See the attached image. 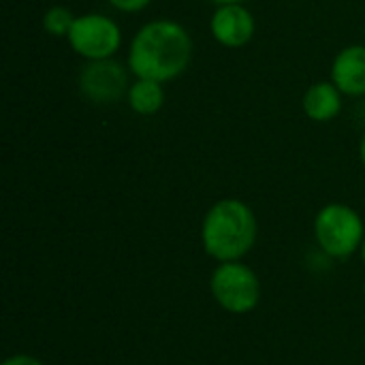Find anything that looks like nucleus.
I'll return each instance as SVG.
<instances>
[{"mask_svg":"<svg viewBox=\"0 0 365 365\" xmlns=\"http://www.w3.org/2000/svg\"><path fill=\"white\" fill-rule=\"evenodd\" d=\"M73 24H75V17L66 6H51L43 17V28L51 36H68Z\"/></svg>","mask_w":365,"mask_h":365,"instance_id":"11","label":"nucleus"},{"mask_svg":"<svg viewBox=\"0 0 365 365\" xmlns=\"http://www.w3.org/2000/svg\"><path fill=\"white\" fill-rule=\"evenodd\" d=\"M364 293H365V282H364Z\"/></svg>","mask_w":365,"mask_h":365,"instance_id":"17","label":"nucleus"},{"mask_svg":"<svg viewBox=\"0 0 365 365\" xmlns=\"http://www.w3.org/2000/svg\"><path fill=\"white\" fill-rule=\"evenodd\" d=\"M126 86H128L126 71L122 68V64L113 62L111 58L90 60V64L83 66L79 75L81 94L92 103H101V105H109L122 98Z\"/></svg>","mask_w":365,"mask_h":365,"instance_id":"6","label":"nucleus"},{"mask_svg":"<svg viewBox=\"0 0 365 365\" xmlns=\"http://www.w3.org/2000/svg\"><path fill=\"white\" fill-rule=\"evenodd\" d=\"M192 56L188 32L169 19L145 24L133 38L128 64L139 79L169 81L182 75Z\"/></svg>","mask_w":365,"mask_h":365,"instance_id":"1","label":"nucleus"},{"mask_svg":"<svg viewBox=\"0 0 365 365\" xmlns=\"http://www.w3.org/2000/svg\"><path fill=\"white\" fill-rule=\"evenodd\" d=\"M342 92L336 83L319 81L308 88L304 94V111L314 122H329L334 120L342 109Z\"/></svg>","mask_w":365,"mask_h":365,"instance_id":"9","label":"nucleus"},{"mask_svg":"<svg viewBox=\"0 0 365 365\" xmlns=\"http://www.w3.org/2000/svg\"><path fill=\"white\" fill-rule=\"evenodd\" d=\"M212 34L225 47H242L255 34V17L242 2L220 4L212 17Z\"/></svg>","mask_w":365,"mask_h":365,"instance_id":"7","label":"nucleus"},{"mask_svg":"<svg viewBox=\"0 0 365 365\" xmlns=\"http://www.w3.org/2000/svg\"><path fill=\"white\" fill-rule=\"evenodd\" d=\"M128 103L130 109L139 115H152L156 113L165 103V90L160 81L154 79H139L128 88Z\"/></svg>","mask_w":365,"mask_h":365,"instance_id":"10","label":"nucleus"},{"mask_svg":"<svg viewBox=\"0 0 365 365\" xmlns=\"http://www.w3.org/2000/svg\"><path fill=\"white\" fill-rule=\"evenodd\" d=\"M68 43L79 56L88 60H105L118 51L122 32L113 19L98 13H88L75 17V24L68 32Z\"/></svg>","mask_w":365,"mask_h":365,"instance_id":"5","label":"nucleus"},{"mask_svg":"<svg viewBox=\"0 0 365 365\" xmlns=\"http://www.w3.org/2000/svg\"><path fill=\"white\" fill-rule=\"evenodd\" d=\"M314 235L323 252L334 259H346L364 244V222L353 207L331 203L317 214Z\"/></svg>","mask_w":365,"mask_h":365,"instance_id":"3","label":"nucleus"},{"mask_svg":"<svg viewBox=\"0 0 365 365\" xmlns=\"http://www.w3.org/2000/svg\"><path fill=\"white\" fill-rule=\"evenodd\" d=\"M331 79L342 94H365V45H351L336 56Z\"/></svg>","mask_w":365,"mask_h":365,"instance_id":"8","label":"nucleus"},{"mask_svg":"<svg viewBox=\"0 0 365 365\" xmlns=\"http://www.w3.org/2000/svg\"><path fill=\"white\" fill-rule=\"evenodd\" d=\"M2 365H43L38 359H34L32 355H13L9 359H4Z\"/></svg>","mask_w":365,"mask_h":365,"instance_id":"13","label":"nucleus"},{"mask_svg":"<svg viewBox=\"0 0 365 365\" xmlns=\"http://www.w3.org/2000/svg\"><path fill=\"white\" fill-rule=\"evenodd\" d=\"M216 304L231 314H246L257 308L261 299V284L257 274L242 261L220 263L210 280Z\"/></svg>","mask_w":365,"mask_h":365,"instance_id":"4","label":"nucleus"},{"mask_svg":"<svg viewBox=\"0 0 365 365\" xmlns=\"http://www.w3.org/2000/svg\"><path fill=\"white\" fill-rule=\"evenodd\" d=\"M115 9L120 11H126V13H135V11H141L143 6L150 4V0H109Z\"/></svg>","mask_w":365,"mask_h":365,"instance_id":"12","label":"nucleus"},{"mask_svg":"<svg viewBox=\"0 0 365 365\" xmlns=\"http://www.w3.org/2000/svg\"><path fill=\"white\" fill-rule=\"evenodd\" d=\"M216 4H235V2H242V0H212Z\"/></svg>","mask_w":365,"mask_h":365,"instance_id":"15","label":"nucleus"},{"mask_svg":"<svg viewBox=\"0 0 365 365\" xmlns=\"http://www.w3.org/2000/svg\"><path fill=\"white\" fill-rule=\"evenodd\" d=\"M359 156H361V160H364V165H365V135L361 137V145H359Z\"/></svg>","mask_w":365,"mask_h":365,"instance_id":"14","label":"nucleus"},{"mask_svg":"<svg viewBox=\"0 0 365 365\" xmlns=\"http://www.w3.org/2000/svg\"><path fill=\"white\" fill-rule=\"evenodd\" d=\"M205 252L218 263L242 261L257 242V218L240 199H222L210 207L201 227Z\"/></svg>","mask_w":365,"mask_h":365,"instance_id":"2","label":"nucleus"},{"mask_svg":"<svg viewBox=\"0 0 365 365\" xmlns=\"http://www.w3.org/2000/svg\"><path fill=\"white\" fill-rule=\"evenodd\" d=\"M361 259H364V263H365V240H364V244H361Z\"/></svg>","mask_w":365,"mask_h":365,"instance_id":"16","label":"nucleus"}]
</instances>
